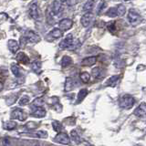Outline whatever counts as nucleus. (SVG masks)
Masks as SVG:
<instances>
[{
  "mask_svg": "<svg viewBox=\"0 0 146 146\" xmlns=\"http://www.w3.org/2000/svg\"><path fill=\"white\" fill-rule=\"evenodd\" d=\"M134 103H135V99L132 97L131 95H129V94L121 96L120 100H119V105H120V107L122 109H125V110H129V109L132 108Z\"/></svg>",
  "mask_w": 146,
  "mask_h": 146,
  "instance_id": "obj_1",
  "label": "nucleus"
},
{
  "mask_svg": "<svg viewBox=\"0 0 146 146\" xmlns=\"http://www.w3.org/2000/svg\"><path fill=\"white\" fill-rule=\"evenodd\" d=\"M29 15L35 20H39L41 17V12L39 9L38 3L36 1H33L29 5Z\"/></svg>",
  "mask_w": 146,
  "mask_h": 146,
  "instance_id": "obj_2",
  "label": "nucleus"
},
{
  "mask_svg": "<svg viewBox=\"0 0 146 146\" xmlns=\"http://www.w3.org/2000/svg\"><path fill=\"white\" fill-rule=\"evenodd\" d=\"M54 141L56 143H61V144H65V145H70L71 143V140L70 137L68 136V134H67L66 132H58V133L55 136Z\"/></svg>",
  "mask_w": 146,
  "mask_h": 146,
  "instance_id": "obj_3",
  "label": "nucleus"
},
{
  "mask_svg": "<svg viewBox=\"0 0 146 146\" xmlns=\"http://www.w3.org/2000/svg\"><path fill=\"white\" fill-rule=\"evenodd\" d=\"M128 20L131 23V25L132 26H137L138 24L141 23V17L139 15L138 12H136L133 9H131L128 13Z\"/></svg>",
  "mask_w": 146,
  "mask_h": 146,
  "instance_id": "obj_4",
  "label": "nucleus"
},
{
  "mask_svg": "<svg viewBox=\"0 0 146 146\" xmlns=\"http://www.w3.org/2000/svg\"><path fill=\"white\" fill-rule=\"evenodd\" d=\"M10 117L13 120H17V121H24L27 120V113L23 111L21 109H15L13 110L11 114H10Z\"/></svg>",
  "mask_w": 146,
  "mask_h": 146,
  "instance_id": "obj_5",
  "label": "nucleus"
},
{
  "mask_svg": "<svg viewBox=\"0 0 146 146\" xmlns=\"http://www.w3.org/2000/svg\"><path fill=\"white\" fill-rule=\"evenodd\" d=\"M74 42V39H73V36L72 34H68V36L64 38L60 43H59V48L62 49H66V48H71V46Z\"/></svg>",
  "mask_w": 146,
  "mask_h": 146,
  "instance_id": "obj_6",
  "label": "nucleus"
},
{
  "mask_svg": "<svg viewBox=\"0 0 146 146\" xmlns=\"http://www.w3.org/2000/svg\"><path fill=\"white\" fill-rule=\"evenodd\" d=\"M46 114L47 111L42 106H34L31 111V115L36 118H43L46 116Z\"/></svg>",
  "mask_w": 146,
  "mask_h": 146,
  "instance_id": "obj_7",
  "label": "nucleus"
},
{
  "mask_svg": "<svg viewBox=\"0 0 146 146\" xmlns=\"http://www.w3.org/2000/svg\"><path fill=\"white\" fill-rule=\"evenodd\" d=\"M73 26V21L70 18H64V19L60 20L58 23L59 29H61L62 31H67L68 29H70Z\"/></svg>",
  "mask_w": 146,
  "mask_h": 146,
  "instance_id": "obj_8",
  "label": "nucleus"
},
{
  "mask_svg": "<svg viewBox=\"0 0 146 146\" xmlns=\"http://www.w3.org/2000/svg\"><path fill=\"white\" fill-rule=\"evenodd\" d=\"M93 19V14L91 12H88V13H85L83 16L81 17V19H80V22H81V25L83 26L84 27H88L91 21Z\"/></svg>",
  "mask_w": 146,
  "mask_h": 146,
  "instance_id": "obj_9",
  "label": "nucleus"
},
{
  "mask_svg": "<svg viewBox=\"0 0 146 146\" xmlns=\"http://www.w3.org/2000/svg\"><path fill=\"white\" fill-rule=\"evenodd\" d=\"M63 10V6L61 2L55 0L52 2V7H51V12L53 15H59Z\"/></svg>",
  "mask_w": 146,
  "mask_h": 146,
  "instance_id": "obj_10",
  "label": "nucleus"
},
{
  "mask_svg": "<svg viewBox=\"0 0 146 146\" xmlns=\"http://www.w3.org/2000/svg\"><path fill=\"white\" fill-rule=\"evenodd\" d=\"M26 36L29 41H30V42H33V43H38L40 41V36L36 33V32H34L33 30H29L27 31L26 33Z\"/></svg>",
  "mask_w": 146,
  "mask_h": 146,
  "instance_id": "obj_11",
  "label": "nucleus"
},
{
  "mask_svg": "<svg viewBox=\"0 0 146 146\" xmlns=\"http://www.w3.org/2000/svg\"><path fill=\"white\" fill-rule=\"evenodd\" d=\"M145 113H146V105H145L144 102L140 104L139 106L135 109V111L133 112V114L135 116L140 117V118H144L145 117Z\"/></svg>",
  "mask_w": 146,
  "mask_h": 146,
  "instance_id": "obj_12",
  "label": "nucleus"
},
{
  "mask_svg": "<svg viewBox=\"0 0 146 146\" xmlns=\"http://www.w3.org/2000/svg\"><path fill=\"white\" fill-rule=\"evenodd\" d=\"M7 46H8L9 50H10L12 53H16L17 52V50L19 49V44H18V42L15 39H9Z\"/></svg>",
  "mask_w": 146,
  "mask_h": 146,
  "instance_id": "obj_13",
  "label": "nucleus"
},
{
  "mask_svg": "<svg viewBox=\"0 0 146 146\" xmlns=\"http://www.w3.org/2000/svg\"><path fill=\"white\" fill-rule=\"evenodd\" d=\"M97 62V57L92 56V57H88V58H85L84 59H82L81 64L83 66H92L94 64Z\"/></svg>",
  "mask_w": 146,
  "mask_h": 146,
  "instance_id": "obj_14",
  "label": "nucleus"
},
{
  "mask_svg": "<svg viewBox=\"0 0 146 146\" xmlns=\"http://www.w3.org/2000/svg\"><path fill=\"white\" fill-rule=\"evenodd\" d=\"M119 80H120V76L114 75V76H112V77L110 78V79L107 80L106 85H107V86H110V87H115V86L118 84Z\"/></svg>",
  "mask_w": 146,
  "mask_h": 146,
  "instance_id": "obj_15",
  "label": "nucleus"
},
{
  "mask_svg": "<svg viewBox=\"0 0 146 146\" xmlns=\"http://www.w3.org/2000/svg\"><path fill=\"white\" fill-rule=\"evenodd\" d=\"M17 61L18 62H20L22 64H27L29 62V57L27 56V55L25 53H23V52H20V53H18L17 54Z\"/></svg>",
  "mask_w": 146,
  "mask_h": 146,
  "instance_id": "obj_16",
  "label": "nucleus"
},
{
  "mask_svg": "<svg viewBox=\"0 0 146 146\" xmlns=\"http://www.w3.org/2000/svg\"><path fill=\"white\" fill-rule=\"evenodd\" d=\"M17 122L14 121H7L6 122H4V129L5 130H7V131H12L14 129H16L17 128Z\"/></svg>",
  "mask_w": 146,
  "mask_h": 146,
  "instance_id": "obj_17",
  "label": "nucleus"
},
{
  "mask_svg": "<svg viewBox=\"0 0 146 146\" xmlns=\"http://www.w3.org/2000/svg\"><path fill=\"white\" fill-rule=\"evenodd\" d=\"M41 67H42V65H41V62L39 60H34L31 63L32 70L36 73H39L41 71Z\"/></svg>",
  "mask_w": 146,
  "mask_h": 146,
  "instance_id": "obj_18",
  "label": "nucleus"
},
{
  "mask_svg": "<svg viewBox=\"0 0 146 146\" xmlns=\"http://www.w3.org/2000/svg\"><path fill=\"white\" fill-rule=\"evenodd\" d=\"M88 95V90L87 89H81L80 91H79V93H78V99H77V102L79 103L80 102H82L85 98H86V96Z\"/></svg>",
  "mask_w": 146,
  "mask_h": 146,
  "instance_id": "obj_19",
  "label": "nucleus"
},
{
  "mask_svg": "<svg viewBox=\"0 0 146 146\" xmlns=\"http://www.w3.org/2000/svg\"><path fill=\"white\" fill-rule=\"evenodd\" d=\"M73 88H74V81L71 78H67L65 81V91H70Z\"/></svg>",
  "mask_w": 146,
  "mask_h": 146,
  "instance_id": "obj_20",
  "label": "nucleus"
},
{
  "mask_svg": "<svg viewBox=\"0 0 146 146\" xmlns=\"http://www.w3.org/2000/svg\"><path fill=\"white\" fill-rule=\"evenodd\" d=\"M70 136H71V139L72 141H74V143H77V144H79L81 143V140H80V136L79 135V133L77 132L76 130H72L70 131Z\"/></svg>",
  "mask_w": 146,
  "mask_h": 146,
  "instance_id": "obj_21",
  "label": "nucleus"
},
{
  "mask_svg": "<svg viewBox=\"0 0 146 146\" xmlns=\"http://www.w3.org/2000/svg\"><path fill=\"white\" fill-rule=\"evenodd\" d=\"M50 36H52V38H61L62 35H63V31L61 29H54L53 30L50 31Z\"/></svg>",
  "mask_w": 146,
  "mask_h": 146,
  "instance_id": "obj_22",
  "label": "nucleus"
},
{
  "mask_svg": "<svg viewBox=\"0 0 146 146\" xmlns=\"http://www.w3.org/2000/svg\"><path fill=\"white\" fill-rule=\"evenodd\" d=\"M94 6H95V1H94V0H89V1L84 5L83 10L87 11V12H91V10H92V9L94 8Z\"/></svg>",
  "mask_w": 146,
  "mask_h": 146,
  "instance_id": "obj_23",
  "label": "nucleus"
},
{
  "mask_svg": "<svg viewBox=\"0 0 146 146\" xmlns=\"http://www.w3.org/2000/svg\"><path fill=\"white\" fill-rule=\"evenodd\" d=\"M91 73H92V76L95 78V79H100V78L102 77V74H103V70L100 68L96 67V68H94L93 70H92Z\"/></svg>",
  "mask_w": 146,
  "mask_h": 146,
  "instance_id": "obj_24",
  "label": "nucleus"
},
{
  "mask_svg": "<svg viewBox=\"0 0 146 146\" xmlns=\"http://www.w3.org/2000/svg\"><path fill=\"white\" fill-rule=\"evenodd\" d=\"M32 136L34 137H38V138H41V139H47L48 138V132L46 131H36L34 132L33 134H31Z\"/></svg>",
  "mask_w": 146,
  "mask_h": 146,
  "instance_id": "obj_25",
  "label": "nucleus"
},
{
  "mask_svg": "<svg viewBox=\"0 0 146 146\" xmlns=\"http://www.w3.org/2000/svg\"><path fill=\"white\" fill-rule=\"evenodd\" d=\"M52 128H53V130L57 132H61L64 130V128H63L61 123L59 121H54L52 122Z\"/></svg>",
  "mask_w": 146,
  "mask_h": 146,
  "instance_id": "obj_26",
  "label": "nucleus"
},
{
  "mask_svg": "<svg viewBox=\"0 0 146 146\" xmlns=\"http://www.w3.org/2000/svg\"><path fill=\"white\" fill-rule=\"evenodd\" d=\"M11 71L16 77H20L21 76V70L19 66L16 65V64H12L11 65Z\"/></svg>",
  "mask_w": 146,
  "mask_h": 146,
  "instance_id": "obj_27",
  "label": "nucleus"
},
{
  "mask_svg": "<svg viewBox=\"0 0 146 146\" xmlns=\"http://www.w3.org/2000/svg\"><path fill=\"white\" fill-rule=\"evenodd\" d=\"M71 62H72V59L70 56H64L61 60V65L63 68H65V67H68V65H70Z\"/></svg>",
  "mask_w": 146,
  "mask_h": 146,
  "instance_id": "obj_28",
  "label": "nucleus"
},
{
  "mask_svg": "<svg viewBox=\"0 0 146 146\" xmlns=\"http://www.w3.org/2000/svg\"><path fill=\"white\" fill-rule=\"evenodd\" d=\"M107 16L110 17H118V11H117V8L116 7H111L107 11Z\"/></svg>",
  "mask_w": 146,
  "mask_h": 146,
  "instance_id": "obj_29",
  "label": "nucleus"
},
{
  "mask_svg": "<svg viewBox=\"0 0 146 146\" xmlns=\"http://www.w3.org/2000/svg\"><path fill=\"white\" fill-rule=\"evenodd\" d=\"M80 80L82 82H84V83H88L90 80V75L89 74L88 72H83L80 74Z\"/></svg>",
  "mask_w": 146,
  "mask_h": 146,
  "instance_id": "obj_30",
  "label": "nucleus"
},
{
  "mask_svg": "<svg viewBox=\"0 0 146 146\" xmlns=\"http://www.w3.org/2000/svg\"><path fill=\"white\" fill-rule=\"evenodd\" d=\"M116 8H117V11H118V17H121L125 14L126 8L123 5H121V4L118 5V6L116 7Z\"/></svg>",
  "mask_w": 146,
  "mask_h": 146,
  "instance_id": "obj_31",
  "label": "nucleus"
},
{
  "mask_svg": "<svg viewBox=\"0 0 146 146\" xmlns=\"http://www.w3.org/2000/svg\"><path fill=\"white\" fill-rule=\"evenodd\" d=\"M18 103H19L20 106H25V105L29 104V98L27 97V96H23V97L20 98L19 102H18Z\"/></svg>",
  "mask_w": 146,
  "mask_h": 146,
  "instance_id": "obj_32",
  "label": "nucleus"
},
{
  "mask_svg": "<svg viewBox=\"0 0 146 146\" xmlns=\"http://www.w3.org/2000/svg\"><path fill=\"white\" fill-rule=\"evenodd\" d=\"M38 123H36L34 121H30V122H27L25 127L29 130H34L36 128H38Z\"/></svg>",
  "mask_w": 146,
  "mask_h": 146,
  "instance_id": "obj_33",
  "label": "nucleus"
},
{
  "mask_svg": "<svg viewBox=\"0 0 146 146\" xmlns=\"http://www.w3.org/2000/svg\"><path fill=\"white\" fill-rule=\"evenodd\" d=\"M44 103L43 100L39 98V99H36L33 102V106H42V104Z\"/></svg>",
  "mask_w": 146,
  "mask_h": 146,
  "instance_id": "obj_34",
  "label": "nucleus"
},
{
  "mask_svg": "<svg viewBox=\"0 0 146 146\" xmlns=\"http://www.w3.org/2000/svg\"><path fill=\"white\" fill-rule=\"evenodd\" d=\"M104 7H105V2L102 1L100 3V5H99V7H98V15H100L102 14V10L104 9Z\"/></svg>",
  "mask_w": 146,
  "mask_h": 146,
  "instance_id": "obj_35",
  "label": "nucleus"
},
{
  "mask_svg": "<svg viewBox=\"0 0 146 146\" xmlns=\"http://www.w3.org/2000/svg\"><path fill=\"white\" fill-rule=\"evenodd\" d=\"M78 1H79V0H67L65 3L68 7H72V6H74V5H76L78 3Z\"/></svg>",
  "mask_w": 146,
  "mask_h": 146,
  "instance_id": "obj_36",
  "label": "nucleus"
},
{
  "mask_svg": "<svg viewBox=\"0 0 146 146\" xmlns=\"http://www.w3.org/2000/svg\"><path fill=\"white\" fill-rule=\"evenodd\" d=\"M2 146H12L9 139H7V138L3 139V141H2Z\"/></svg>",
  "mask_w": 146,
  "mask_h": 146,
  "instance_id": "obj_37",
  "label": "nucleus"
},
{
  "mask_svg": "<svg viewBox=\"0 0 146 146\" xmlns=\"http://www.w3.org/2000/svg\"><path fill=\"white\" fill-rule=\"evenodd\" d=\"M3 88V84L1 83V82H0V90H1Z\"/></svg>",
  "mask_w": 146,
  "mask_h": 146,
  "instance_id": "obj_38",
  "label": "nucleus"
},
{
  "mask_svg": "<svg viewBox=\"0 0 146 146\" xmlns=\"http://www.w3.org/2000/svg\"><path fill=\"white\" fill-rule=\"evenodd\" d=\"M66 1H67V0H60V2H61V3H65Z\"/></svg>",
  "mask_w": 146,
  "mask_h": 146,
  "instance_id": "obj_39",
  "label": "nucleus"
},
{
  "mask_svg": "<svg viewBox=\"0 0 146 146\" xmlns=\"http://www.w3.org/2000/svg\"><path fill=\"white\" fill-rule=\"evenodd\" d=\"M34 146H40V144H38H38H35Z\"/></svg>",
  "mask_w": 146,
  "mask_h": 146,
  "instance_id": "obj_40",
  "label": "nucleus"
},
{
  "mask_svg": "<svg viewBox=\"0 0 146 146\" xmlns=\"http://www.w3.org/2000/svg\"><path fill=\"white\" fill-rule=\"evenodd\" d=\"M124 1H129V0H124Z\"/></svg>",
  "mask_w": 146,
  "mask_h": 146,
  "instance_id": "obj_41",
  "label": "nucleus"
}]
</instances>
